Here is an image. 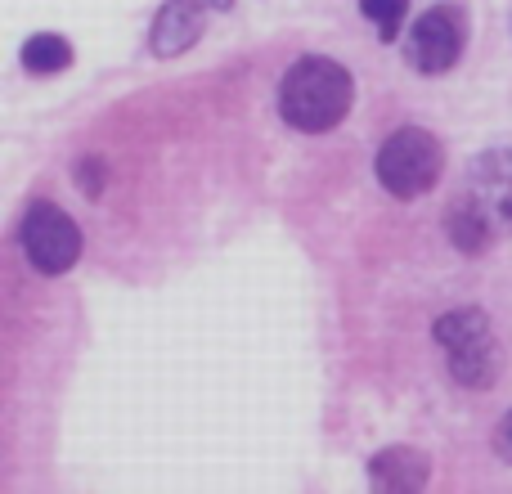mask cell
<instances>
[{
  "mask_svg": "<svg viewBox=\"0 0 512 494\" xmlns=\"http://www.w3.org/2000/svg\"><path fill=\"white\" fill-rule=\"evenodd\" d=\"M445 230L459 252L477 256L512 234V149H486L463 176L459 198L445 212Z\"/></svg>",
  "mask_w": 512,
  "mask_h": 494,
  "instance_id": "cell-1",
  "label": "cell"
},
{
  "mask_svg": "<svg viewBox=\"0 0 512 494\" xmlns=\"http://www.w3.org/2000/svg\"><path fill=\"white\" fill-rule=\"evenodd\" d=\"M351 99H355V86H351V72L333 59H297L279 81V113L288 126L306 135H319V131H333L346 113H351Z\"/></svg>",
  "mask_w": 512,
  "mask_h": 494,
  "instance_id": "cell-2",
  "label": "cell"
},
{
  "mask_svg": "<svg viewBox=\"0 0 512 494\" xmlns=\"http://www.w3.org/2000/svg\"><path fill=\"white\" fill-rule=\"evenodd\" d=\"M441 171H445V149L423 126H405V131L387 135L378 149V180L396 198L427 194L441 180Z\"/></svg>",
  "mask_w": 512,
  "mask_h": 494,
  "instance_id": "cell-3",
  "label": "cell"
},
{
  "mask_svg": "<svg viewBox=\"0 0 512 494\" xmlns=\"http://www.w3.org/2000/svg\"><path fill=\"white\" fill-rule=\"evenodd\" d=\"M23 256L41 274H68L81 256V225L54 203H36L23 221Z\"/></svg>",
  "mask_w": 512,
  "mask_h": 494,
  "instance_id": "cell-4",
  "label": "cell"
},
{
  "mask_svg": "<svg viewBox=\"0 0 512 494\" xmlns=\"http://www.w3.org/2000/svg\"><path fill=\"white\" fill-rule=\"evenodd\" d=\"M463 14L454 5H436V9H427L423 18L414 23V32H409V41H405V59L414 63L418 72H445V68H454L459 63V54H463Z\"/></svg>",
  "mask_w": 512,
  "mask_h": 494,
  "instance_id": "cell-5",
  "label": "cell"
},
{
  "mask_svg": "<svg viewBox=\"0 0 512 494\" xmlns=\"http://www.w3.org/2000/svg\"><path fill=\"white\" fill-rule=\"evenodd\" d=\"M432 477V459L414 445H387L369 463V490L373 494H423Z\"/></svg>",
  "mask_w": 512,
  "mask_h": 494,
  "instance_id": "cell-6",
  "label": "cell"
},
{
  "mask_svg": "<svg viewBox=\"0 0 512 494\" xmlns=\"http://www.w3.org/2000/svg\"><path fill=\"white\" fill-rule=\"evenodd\" d=\"M203 36V5L198 0H167L153 18V54L158 59H176Z\"/></svg>",
  "mask_w": 512,
  "mask_h": 494,
  "instance_id": "cell-7",
  "label": "cell"
},
{
  "mask_svg": "<svg viewBox=\"0 0 512 494\" xmlns=\"http://www.w3.org/2000/svg\"><path fill=\"white\" fill-rule=\"evenodd\" d=\"M436 342L445 346V355L468 351V346L490 342V324L481 310H450V315L436 319Z\"/></svg>",
  "mask_w": 512,
  "mask_h": 494,
  "instance_id": "cell-8",
  "label": "cell"
},
{
  "mask_svg": "<svg viewBox=\"0 0 512 494\" xmlns=\"http://www.w3.org/2000/svg\"><path fill=\"white\" fill-rule=\"evenodd\" d=\"M68 63H72V45L63 41V36H54V32H41V36H32V41L23 45V68L27 72L50 77V72H63Z\"/></svg>",
  "mask_w": 512,
  "mask_h": 494,
  "instance_id": "cell-9",
  "label": "cell"
},
{
  "mask_svg": "<svg viewBox=\"0 0 512 494\" xmlns=\"http://www.w3.org/2000/svg\"><path fill=\"white\" fill-rule=\"evenodd\" d=\"M405 5L409 0H360V9L378 23V36L382 41H396V27L405 23Z\"/></svg>",
  "mask_w": 512,
  "mask_h": 494,
  "instance_id": "cell-10",
  "label": "cell"
},
{
  "mask_svg": "<svg viewBox=\"0 0 512 494\" xmlns=\"http://www.w3.org/2000/svg\"><path fill=\"white\" fill-rule=\"evenodd\" d=\"M77 185L86 189L90 198H99V189L108 185V167H104V158H81V162H77Z\"/></svg>",
  "mask_w": 512,
  "mask_h": 494,
  "instance_id": "cell-11",
  "label": "cell"
},
{
  "mask_svg": "<svg viewBox=\"0 0 512 494\" xmlns=\"http://www.w3.org/2000/svg\"><path fill=\"white\" fill-rule=\"evenodd\" d=\"M495 454H499L504 463H512V414L495 427Z\"/></svg>",
  "mask_w": 512,
  "mask_h": 494,
  "instance_id": "cell-12",
  "label": "cell"
}]
</instances>
